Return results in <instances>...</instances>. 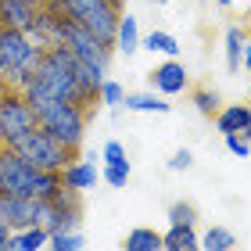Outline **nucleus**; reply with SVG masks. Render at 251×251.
Wrapping results in <instances>:
<instances>
[{
	"label": "nucleus",
	"mask_w": 251,
	"mask_h": 251,
	"mask_svg": "<svg viewBox=\"0 0 251 251\" xmlns=\"http://www.w3.org/2000/svg\"><path fill=\"white\" fill-rule=\"evenodd\" d=\"M22 97L32 104V111L54 104V100H75L83 104V86H79V58L65 43L43 47L29 83L22 86Z\"/></svg>",
	"instance_id": "obj_1"
},
{
	"label": "nucleus",
	"mask_w": 251,
	"mask_h": 251,
	"mask_svg": "<svg viewBox=\"0 0 251 251\" xmlns=\"http://www.w3.org/2000/svg\"><path fill=\"white\" fill-rule=\"evenodd\" d=\"M58 190H61V173L36 169L29 158H22L15 147H4V151H0V194L50 201Z\"/></svg>",
	"instance_id": "obj_2"
},
{
	"label": "nucleus",
	"mask_w": 251,
	"mask_h": 251,
	"mask_svg": "<svg viewBox=\"0 0 251 251\" xmlns=\"http://www.w3.org/2000/svg\"><path fill=\"white\" fill-rule=\"evenodd\" d=\"M40 54H43V47L36 40H29V32L0 25V79L7 86H15V90L25 86Z\"/></svg>",
	"instance_id": "obj_3"
},
{
	"label": "nucleus",
	"mask_w": 251,
	"mask_h": 251,
	"mask_svg": "<svg viewBox=\"0 0 251 251\" xmlns=\"http://www.w3.org/2000/svg\"><path fill=\"white\" fill-rule=\"evenodd\" d=\"M86 115H90L86 104H75V100H54V104L36 111V126H40V129H47L58 144L79 151L83 133H86Z\"/></svg>",
	"instance_id": "obj_4"
},
{
	"label": "nucleus",
	"mask_w": 251,
	"mask_h": 251,
	"mask_svg": "<svg viewBox=\"0 0 251 251\" xmlns=\"http://www.w3.org/2000/svg\"><path fill=\"white\" fill-rule=\"evenodd\" d=\"M65 7L90 36H97L104 47H115V32H119L122 11L111 4V0H65Z\"/></svg>",
	"instance_id": "obj_5"
},
{
	"label": "nucleus",
	"mask_w": 251,
	"mask_h": 251,
	"mask_svg": "<svg viewBox=\"0 0 251 251\" xmlns=\"http://www.w3.org/2000/svg\"><path fill=\"white\" fill-rule=\"evenodd\" d=\"M11 147H15L22 158H29L36 169H47V173H61L68 162H75V151H72V147L58 144L47 129H40V126H36V129H29L25 136H18Z\"/></svg>",
	"instance_id": "obj_6"
},
{
	"label": "nucleus",
	"mask_w": 251,
	"mask_h": 251,
	"mask_svg": "<svg viewBox=\"0 0 251 251\" xmlns=\"http://www.w3.org/2000/svg\"><path fill=\"white\" fill-rule=\"evenodd\" d=\"M29 129H36V111H32V104L15 86L0 90V133H4L7 147L15 144L18 136H25Z\"/></svg>",
	"instance_id": "obj_7"
},
{
	"label": "nucleus",
	"mask_w": 251,
	"mask_h": 251,
	"mask_svg": "<svg viewBox=\"0 0 251 251\" xmlns=\"http://www.w3.org/2000/svg\"><path fill=\"white\" fill-rule=\"evenodd\" d=\"M0 219L15 230H29V226H47L50 219V204L40 198H11V194H0Z\"/></svg>",
	"instance_id": "obj_8"
},
{
	"label": "nucleus",
	"mask_w": 251,
	"mask_h": 251,
	"mask_svg": "<svg viewBox=\"0 0 251 251\" xmlns=\"http://www.w3.org/2000/svg\"><path fill=\"white\" fill-rule=\"evenodd\" d=\"M40 15H43V0H0V25L29 32Z\"/></svg>",
	"instance_id": "obj_9"
},
{
	"label": "nucleus",
	"mask_w": 251,
	"mask_h": 251,
	"mask_svg": "<svg viewBox=\"0 0 251 251\" xmlns=\"http://www.w3.org/2000/svg\"><path fill=\"white\" fill-rule=\"evenodd\" d=\"M151 86H154V94H162V97L183 94V90L190 86V75H187L183 61H179V58H169L165 65H158L154 72H151Z\"/></svg>",
	"instance_id": "obj_10"
},
{
	"label": "nucleus",
	"mask_w": 251,
	"mask_h": 251,
	"mask_svg": "<svg viewBox=\"0 0 251 251\" xmlns=\"http://www.w3.org/2000/svg\"><path fill=\"white\" fill-rule=\"evenodd\" d=\"M61 183L65 187H72V190H90L97 183V165L94 162H68L65 169H61Z\"/></svg>",
	"instance_id": "obj_11"
},
{
	"label": "nucleus",
	"mask_w": 251,
	"mask_h": 251,
	"mask_svg": "<svg viewBox=\"0 0 251 251\" xmlns=\"http://www.w3.org/2000/svg\"><path fill=\"white\" fill-rule=\"evenodd\" d=\"M122 251H165V244H162V233H158V230H151V226H136V230L126 233Z\"/></svg>",
	"instance_id": "obj_12"
},
{
	"label": "nucleus",
	"mask_w": 251,
	"mask_h": 251,
	"mask_svg": "<svg viewBox=\"0 0 251 251\" xmlns=\"http://www.w3.org/2000/svg\"><path fill=\"white\" fill-rule=\"evenodd\" d=\"M165 251H201V237L194 226H169V233H162Z\"/></svg>",
	"instance_id": "obj_13"
},
{
	"label": "nucleus",
	"mask_w": 251,
	"mask_h": 251,
	"mask_svg": "<svg viewBox=\"0 0 251 251\" xmlns=\"http://www.w3.org/2000/svg\"><path fill=\"white\" fill-rule=\"evenodd\" d=\"M248 122H251V104H226V108H219V115H215L219 133H241Z\"/></svg>",
	"instance_id": "obj_14"
},
{
	"label": "nucleus",
	"mask_w": 251,
	"mask_h": 251,
	"mask_svg": "<svg viewBox=\"0 0 251 251\" xmlns=\"http://www.w3.org/2000/svg\"><path fill=\"white\" fill-rule=\"evenodd\" d=\"M47 244H50L47 226H29V230L11 233V251H43Z\"/></svg>",
	"instance_id": "obj_15"
},
{
	"label": "nucleus",
	"mask_w": 251,
	"mask_h": 251,
	"mask_svg": "<svg viewBox=\"0 0 251 251\" xmlns=\"http://www.w3.org/2000/svg\"><path fill=\"white\" fill-rule=\"evenodd\" d=\"M244 47H248V32H244L241 25H230V29H226V68H230V72L241 68Z\"/></svg>",
	"instance_id": "obj_16"
},
{
	"label": "nucleus",
	"mask_w": 251,
	"mask_h": 251,
	"mask_svg": "<svg viewBox=\"0 0 251 251\" xmlns=\"http://www.w3.org/2000/svg\"><path fill=\"white\" fill-rule=\"evenodd\" d=\"M115 47L129 58L133 50H140V29H136V18L133 15H126L119 18V32H115Z\"/></svg>",
	"instance_id": "obj_17"
},
{
	"label": "nucleus",
	"mask_w": 251,
	"mask_h": 251,
	"mask_svg": "<svg viewBox=\"0 0 251 251\" xmlns=\"http://www.w3.org/2000/svg\"><path fill=\"white\" fill-rule=\"evenodd\" d=\"M122 104L129 108V111H154V115H165V111H169L165 97L154 94V90H151V94H126Z\"/></svg>",
	"instance_id": "obj_18"
},
{
	"label": "nucleus",
	"mask_w": 251,
	"mask_h": 251,
	"mask_svg": "<svg viewBox=\"0 0 251 251\" xmlns=\"http://www.w3.org/2000/svg\"><path fill=\"white\" fill-rule=\"evenodd\" d=\"M79 208H50V219H47V233H75L79 230Z\"/></svg>",
	"instance_id": "obj_19"
},
{
	"label": "nucleus",
	"mask_w": 251,
	"mask_h": 251,
	"mask_svg": "<svg viewBox=\"0 0 251 251\" xmlns=\"http://www.w3.org/2000/svg\"><path fill=\"white\" fill-rule=\"evenodd\" d=\"M140 47H147V50H158V54H165V58H179V40L173 36V32H162V29L147 32V36L140 40Z\"/></svg>",
	"instance_id": "obj_20"
},
{
	"label": "nucleus",
	"mask_w": 251,
	"mask_h": 251,
	"mask_svg": "<svg viewBox=\"0 0 251 251\" xmlns=\"http://www.w3.org/2000/svg\"><path fill=\"white\" fill-rule=\"evenodd\" d=\"M233 248H237V237L226 226H208L201 237V251H233Z\"/></svg>",
	"instance_id": "obj_21"
},
{
	"label": "nucleus",
	"mask_w": 251,
	"mask_h": 251,
	"mask_svg": "<svg viewBox=\"0 0 251 251\" xmlns=\"http://www.w3.org/2000/svg\"><path fill=\"white\" fill-rule=\"evenodd\" d=\"M190 100H194V108H198L204 119H215V115H219V104H223L219 94H215L212 86H198V90L190 94Z\"/></svg>",
	"instance_id": "obj_22"
},
{
	"label": "nucleus",
	"mask_w": 251,
	"mask_h": 251,
	"mask_svg": "<svg viewBox=\"0 0 251 251\" xmlns=\"http://www.w3.org/2000/svg\"><path fill=\"white\" fill-rule=\"evenodd\" d=\"M194 223H198V208L190 201H176L169 208V226H194Z\"/></svg>",
	"instance_id": "obj_23"
},
{
	"label": "nucleus",
	"mask_w": 251,
	"mask_h": 251,
	"mask_svg": "<svg viewBox=\"0 0 251 251\" xmlns=\"http://www.w3.org/2000/svg\"><path fill=\"white\" fill-rule=\"evenodd\" d=\"M104 183L108 187H126L129 183V162H104Z\"/></svg>",
	"instance_id": "obj_24"
},
{
	"label": "nucleus",
	"mask_w": 251,
	"mask_h": 251,
	"mask_svg": "<svg viewBox=\"0 0 251 251\" xmlns=\"http://www.w3.org/2000/svg\"><path fill=\"white\" fill-rule=\"evenodd\" d=\"M50 251H83V233H54L50 237V244H47Z\"/></svg>",
	"instance_id": "obj_25"
},
{
	"label": "nucleus",
	"mask_w": 251,
	"mask_h": 251,
	"mask_svg": "<svg viewBox=\"0 0 251 251\" xmlns=\"http://www.w3.org/2000/svg\"><path fill=\"white\" fill-rule=\"evenodd\" d=\"M122 97H126V90L115 83V79H104V83H100V104H108V108H122Z\"/></svg>",
	"instance_id": "obj_26"
},
{
	"label": "nucleus",
	"mask_w": 251,
	"mask_h": 251,
	"mask_svg": "<svg viewBox=\"0 0 251 251\" xmlns=\"http://www.w3.org/2000/svg\"><path fill=\"white\" fill-rule=\"evenodd\" d=\"M79 198H83V190H72V187L61 183V190L54 194L47 204H50V208H79Z\"/></svg>",
	"instance_id": "obj_27"
},
{
	"label": "nucleus",
	"mask_w": 251,
	"mask_h": 251,
	"mask_svg": "<svg viewBox=\"0 0 251 251\" xmlns=\"http://www.w3.org/2000/svg\"><path fill=\"white\" fill-rule=\"evenodd\" d=\"M226 136V147H230V154H237V158H248L251 154V144L244 140L241 133H223Z\"/></svg>",
	"instance_id": "obj_28"
},
{
	"label": "nucleus",
	"mask_w": 251,
	"mask_h": 251,
	"mask_svg": "<svg viewBox=\"0 0 251 251\" xmlns=\"http://www.w3.org/2000/svg\"><path fill=\"white\" fill-rule=\"evenodd\" d=\"M190 162H194V154L187 151V147H179V151L169 158V169H173V173H183V169H190Z\"/></svg>",
	"instance_id": "obj_29"
},
{
	"label": "nucleus",
	"mask_w": 251,
	"mask_h": 251,
	"mask_svg": "<svg viewBox=\"0 0 251 251\" xmlns=\"http://www.w3.org/2000/svg\"><path fill=\"white\" fill-rule=\"evenodd\" d=\"M104 162H126V147L119 140H108L104 144Z\"/></svg>",
	"instance_id": "obj_30"
},
{
	"label": "nucleus",
	"mask_w": 251,
	"mask_h": 251,
	"mask_svg": "<svg viewBox=\"0 0 251 251\" xmlns=\"http://www.w3.org/2000/svg\"><path fill=\"white\" fill-rule=\"evenodd\" d=\"M0 251H11V226L0 219Z\"/></svg>",
	"instance_id": "obj_31"
},
{
	"label": "nucleus",
	"mask_w": 251,
	"mask_h": 251,
	"mask_svg": "<svg viewBox=\"0 0 251 251\" xmlns=\"http://www.w3.org/2000/svg\"><path fill=\"white\" fill-rule=\"evenodd\" d=\"M244 65L251 68V40H248V47H244Z\"/></svg>",
	"instance_id": "obj_32"
},
{
	"label": "nucleus",
	"mask_w": 251,
	"mask_h": 251,
	"mask_svg": "<svg viewBox=\"0 0 251 251\" xmlns=\"http://www.w3.org/2000/svg\"><path fill=\"white\" fill-rule=\"evenodd\" d=\"M241 136H244V140H248V144H251V122H248V126H244V129H241Z\"/></svg>",
	"instance_id": "obj_33"
},
{
	"label": "nucleus",
	"mask_w": 251,
	"mask_h": 251,
	"mask_svg": "<svg viewBox=\"0 0 251 251\" xmlns=\"http://www.w3.org/2000/svg\"><path fill=\"white\" fill-rule=\"evenodd\" d=\"M215 4H219V7H230V4H233V0H215Z\"/></svg>",
	"instance_id": "obj_34"
},
{
	"label": "nucleus",
	"mask_w": 251,
	"mask_h": 251,
	"mask_svg": "<svg viewBox=\"0 0 251 251\" xmlns=\"http://www.w3.org/2000/svg\"><path fill=\"white\" fill-rule=\"evenodd\" d=\"M244 32H248V40H251V18H248V25H244Z\"/></svg>",
	"instance_id": "obj_35"
},
{
	"label": "nucleus",
	"mask_w": 251,
	"mask_h": 251,
	"mask_svg": "<svg viewBox=\"0 0 251 251\" xmlns=\"http://www.w3.org/2000/svg\"><path fill=\"white\" fill-rule=\"evenodd\" d=\"M4 147H7V140H4V133H0V151H4Z\"/></svg>",
	"instance_id": "obj_36"
},
{
	"label": "nucleus",
	"mask_w": 251,
	"mask_h": 251,
	"mask_svg": "<svg viewBox=\"0 0 251 251\" xmlns=\"http://www.w3.org/2000/svg\"><path fill=\"white\" fill-rule=\"evenodd\" d=\"M111 4H115V7H119V11H122V4H126V0H111Z\"/></svg>",
	"instance_id": "obj_37"
},
{
	"label": "nucleus",
	"mask_w": 251,
	"mask_h": 251,
	"mask_svg": "<svg viewBox=\"0 0 251 251\" xmlns=\"http://www.w3.org/2000/svg\"><path fill=\"white\" fill-rule=\"evenodd\" d=\"M248 100H251V86H248Z\"/></svg>",
	"instance_id": "obj_38"
},
{
	"label": "nucleus",
	"mask_w": 251,
	"mask_h": 251,
	"mask_svg": "<svg viewBox=\"0 0 251 251\" xmlns=\"http://www.w3.org/2000/svg\"><path fill=\"white\" fill-rule=\"evenodd\" d=\"M154 4H165V0H154Z\"/></svg>",
	"instance_id": "obj_39"
}]
</instances>
